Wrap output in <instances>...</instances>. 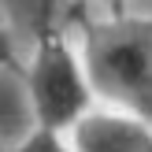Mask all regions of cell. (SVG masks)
I'll use <instances>...</instances> for the list:
<instances>
[{
    "label": "cell",
    "instance_id": "cell-3",
    "mask_svg": "<svg viewBox=\"0 0 152 152\" xmlns=\"http://www.w3.org/2000/svg\"><path fill=\"white\" fill-rule=\"evenodd\" d=\"M71 145L78 152H152V130L145 115L126 108L86 111L71 130Z\"/></svg>",
    "mask_w": 152,
    "mask_h": 152
},
{
    "label": "cell",
    "instance_id": "cell-4",
    "mask_svg": "<svg viewBox=\"0 0 152 152\" xmlns=\"http://www.w3.org/2000/svg\"><path fill=\"white\" fill-rule=\"evenodd\" d=\"M11 152H78V148H74V145H67L59 130H48V126H41L37 134H30V137L22 141L19 148H11Z\"/></svg>",
    "mask_w": 152,
    "mask_h": 152
},
{
    "label": "cell",
    "instance_id": "cell-1",
    "mask_svg": "<svg viewBox=\"0 0 152 152\" xmlns=\"http://www.w3.org/2000/svg\"><path fill=\"white\" fill-rule=\"evenodd\" d=\"M82 59L104 100L152 119V19L82 22Z\"/></svg>",
    "mask_w": 152,
    "mask_h": 152
},
{
    "label": "cell",
    "instance_id": "cell-2",
    "mask_svg": "<svg viewBox=\"0 0 152 152\" xmlns=\"http://www.w3.org/2000/svg\"><path fill=\"white\" fill-rule=\"evenodd\" d=\"M26 93L41 126L71 134L74 123L93 104V82H89L86 59L63 41V37H41L34 63L26 71Z\"/></svg>",
    "mask_w": 152,
    "mask_h": 152
}]
</instances>
